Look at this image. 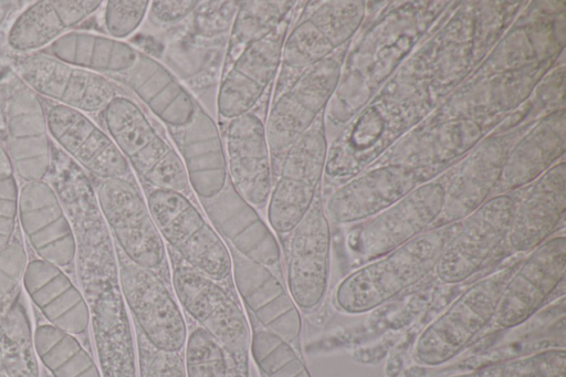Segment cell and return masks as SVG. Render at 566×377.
Listing matches in <instances>:
<instances>
[{"instance_id":"obj_25","label":"cell","mask_w":566,"mask_h":377,"mask_svg":"<svg viewBox=\"0 0 566 377\" xmlns=\"http://www.w3.org/2000/svg\"><path fill=\"white\" fill-rule=\"evenodd\" d=\"M507 154L506 143L495 137L468 157L446 188L443 208L433 227L454 223L483 205L500 182Z\"/></svg>"},{"instance_id":"obj_32","label":"cell","mask_w":566,"mask_h":377,"mask_svg":"<svg viewBox=\"0 0 566 377\" xmlns=\"http://www.w3.org/2000/svg\"><path fill=\"white\" fill-rule=\"evenodd\" d=\"M67 27L54 1L41 0L24 9L12 23L8 33L9 46L18 52L48 48Z\"/></svg>"},{"instance_id":"obj_13","label":"cell","mask_w":566,"mask_h":377,"mask_svg":"<svg viewBox=\"0 0 566 377\" xmlns=\"http://www.w3.org/2000/svg\"><path fill=\"white\" fill-rule=\"evenodd\" d=\"M17 72L35 94L83 113L103 112L117 96L113 84L103 74L46 53L21 59Z\"/></svg>"},{"instance_id":"obj_39","label":"cell","mask_w":566,"mask_h":377,"mask_svg":"<svg viewBox=\"0 0 566 377\" xmlns=\"http://www.w3.org/2000/svg\"><path fill=\"white\" fill-rule=\"evenodd\" d=\"M19 189L14 170L0 171V251L17 232Z\"/></svg>"},{"instance_id":"obj_27","label":"cell","mask_w":566,"mask_h":377,"mask_svg":"<svg viewBox=\"0 0 566 377\" xmlns=\"http://www.w3.org/2000/svg\"><path fill=\"white\" fill-rule=\"evenodd\" d=\"M117 76L170 127L184 126L192 117L197 103L156 59L138 51L135 63Z\"/></svg>"},{"instance_id":"obj_6","label":"cell","mask_w":566,"mask_h":377,"mask_svg":"<svg viewBox=\"0 0 566 377\" xmlns=\"http://www.w3.org/2000/svg\"><path fill=\"white\" fill-rule=\"evenodd\" d=\"M94 191L120 252L142 268L159 269L166 260L165 242L138 187L126 177H117L101 179Z\"/></svg>"},{"instance_id":"obj_15","label":"cell","mask_w":566,"mask_h":377,"mask_svg":"<svg viewBox=\"0 0 566 377\" xmlns=\"http://www.w3.org/2000/svg\"><path fill=\"white\" fill-rule=\"evenodd\" d=\"M420 172L407 164H389L356 175L328 198L325 213L334 222L368 219L392 206L419 185Z\"/></svg>"},{"instance_id":"obj_28","label":"cell","mask_w":566,"mask_h":377,"mask_svg":"<svg viewBox=\"0 0 566 377\" xmlns=\"http://www.w3.org/2000/svg\"><path fill=\"white\" fill-rule=\"evenodd\" d=\"M565 113L556 111L539 122L507 154L497 185L500 191H509L538 178L564 154Z\"/></svg>"},{"instance_id":"obj_34","label":"cell","mask_w":566,"mask_h":377,"mask_svg":"<svg viewBox=\"0 0 566 377\" xmlns=\"http://www.w3.org/2000/svg\"><path fill=\"white\" fill-rule=\"evenodd\" d=\"M250 349L265 377H311L291 344L265 328L253 333Z\"/></svg>"},{"instance_id":"obj_24","label":"cell","mask_w":566,"mask_h":377,"mask_svg":"<svg viewBox=\"0 0 566 377\" xmlns=\"http://www.w3.org/2000/svg\"><path fill=\"white\" fill-rule=\"evenodd\" d=\"M174 129L189 185L201 200L213 198L228 178L226 151L216 122L197 103L190 121Z\"/></svg>"},{"instance_id":"obj_43","label":"cell","mask_w":566,"mask_h":377,"mask_svg":"<svg viewBox=\"0 0 566 377\" xmlns=\"http://www.w3.org/2000/svg\"><path fill=\"white\" fill-rule=\"evenodd\" d=\"M67 29L94 13L103 3L99 0L54 1Z\"/></svg>"},{"instance_id":"obj_22","label":"cell","mask_w":566,"mask_h":377,"mask_svg":"<svg viewBox=\"0 0 566 377\" xmlns=\"http://www.w3.org/2000/svg\"><path fill=\"white\" fill-rule=\"evenodd\" d=\"M21 285L49 324L74 336L86 333L88 305L64 270L39 258L32 259L27 263Z\"/></svg>"},{"instance_id":"obj_14","label":"cell","mask_w":566,"mask_h":377,"mask_svg":"<svg viewBox=\"0 0 566 377\" xmlns=\"http://www.w3.org/2000/svg\"><path fill=\"white\" fill-rule=\"evenodd\" d=\"M18 221L39 259L62 270L74 264L75 237L65 209L46 180L24 182L19 190Z\"/></svg>"},{"instance_id":"obj_41","label":"cell","mask_w":566,"mask_h":377,"mask_svg":"<svg viewBox=\"0 0 566 377\" xmlns=\"http://www.w3.org/2000/svg\"><path fill=\"white\" fill-rule=\"evenodd\" d=\"M200 1L197 0H161L151 1L148 8L150 20L156 24H171L192 13Z\"/></svg>"},{"instance_id":"obj_45","label":"cell","mask_w":566,"mask_h":377,"mask_svg":"<svg viewBox=\"0 0 566 377\" xmlns=\"http://www.w3.org/2000/svg\"><path fill=\"white\" fill-rule=\"evenodd\" d=\"M0 377H8L3 370L0 369Z\"/></svg>"},{"instance_id":"obj_26","label":"cell","mask_w":566,"mask_h":377,"mask_svg":"<svg viewBox=\"0 0 566 377\" xmlns=\"http://www.w3.org/2000/svg\"><path fill=\"white\" fill-rule=\"evenodd\" d=\"M103 117L107 134L143 179L174 150L140 107L127 97L116 96L103 111Z\"/></svg>"},{"instance_id":"obj_42","label":"cell","mask_w":566,"mask_h":377,"mask_svg":"<svg viewBox=\"0 0 566 377\" xmlns=\"http://www.w3.org/2000/svg\"><path fill=\"white\" fill-rule=\"evenodd\" d=\"M144 377H186L184 356L180 352L155 349Z\"/></svg>"},{"instance_id":"obj_30","label":"cell","mask_w":566,"mask_h":377,"mask_svg":"<svg viewBox=\"0 0 566 377\" xmlns=\"http://www.w3.org/2000/svg\"><path fill=\"white\" fill-rule=\"evenodd\" d=\"M0 369L8 377H40L34 329L21 287L0 313Z\"/></svg>"},{"instance_id":"obj_10","label":"cell","mask_w":566,"mask_h":377,"mask_svg":"<svg viewBox=\"0 0 566 377\" xmlns=\"http://www.w3.org/2000/svg\"><path fill=\"white\" fill-rule=\"evenodd\" d=\"M444 195L446 187L439 181L419 185L365 223L354 235L353 250L374 260L423 233L440 216Z\"/></svg>"},{"instance_id":"obj_9","label":"cell","mask_w":566,"mask_h":377,"mask_svg":"<svg viewBox=\"0 0 566 377\" xmlns=\"http://www.w3.org/2000/svg\"><path fill=\"white\" fill-rule=\"evenodd\" d=\"M118 282L129 311L149 344L163 352H181L187 326L168 287L150 270L118 256Z\"/></svg>"},{"instance_id":"obj_17","label":"cell","mask_w":566,"mask_h":377,"mask_svg":"<svg viewBox=\"0 0 566 377\" xmlns=\"http://www.w3.org/2000/svg\"><path fill=\"white\" fill-rule=\"evenodd\" d=\"M46 125L53 140L84 171L99 180L129 172L113 139L85 113L56 104L46 113Z\"/></svg>"},{"instance_id":"obj_12","label":"cell","mask_w":566,"mask_h":377,"mask_svg":"<svg viewBox=\"0 0 566 377\" xmlns=\"http://www.w3.org/2000/svg\"><path fill=\"white\" fill-rule=\"evenodd\" d=\"M291 232L289 293L298 308L311 311L323 301L329 277L331 230L318 195Z\"/></svg>"},{"instance_id":"obj_23","label":"cell","mask_w":566,"mask_h":377,"mask_svg":"<svg viewBox=\"0 0 566 377\" xmlns=\"http://www.w3.org/2000/svg\"><path fill=\"white\" fill-rule=\"evenodd\" d=\"M566 207L565 163L552 166L531 186L515 207L507 234L511 248L516 252H530L555 231Z\"/></svg>"},{"instance_id":"obj_19","label":"cell","mask_w":566,"mask_h":377,"mask_svg":"<svg viewBox=\"0 0 566 377\" xmlns=\"http://www.w3.org/2000/svg\"><path fill=\"white\" fill-rule=\"evenodd\" d=\"M201 201L213 228L238 253L270 270L279 265L281 251L275 235L231 184L213 198Z\"/></svg>"},{"instance_id":"obj_8","label":"cell","mask_w":566,"mask_h":377,"mask_svg":"<svg viewBox=\"0 0 566 377\" xmlns=\"http://www.w3.org/2000/svg\"><path fill=\"white\" fill-rule=\"evenodd\" d=\"M342 56L332 54L304 70L273 103L265 129L270 150L280 154L322 115L340 77Z\"/></svg>"},{"instance_id":"obj_21","label":"cell","mask_w":566,"mask_h":377,"mask_svg":"<svg viewBox=\"0 0 566 377\" xmlns=\"http://www.w3.org/2000/svg\"><path fill=\"white\" fill-rule=\"evenodd\" d=\"M10 160L24 182L45 179L51 166L46 116L34 92L18 88L7 108Z\"/></svg>"},{"instance_id":"obj_38","label":"cell","mask_w":566,"mask_h":377,"mask_svg":"<svg viewBox=\"0 0 566 377\" xmlns=\"http://www.w3.org/2000/svg\"><path fill=\"white\" fill-rule=\"evenodd\" d=\"M150 1L111 0L104 11L105 28L111 38L123 40L135 32L148 13Z\"/></svg>"},{"instance_id":"obj_20","label":"cell","mask_w":566,"mask_h":377,"mask_svg":"<svg viewBox=\"0 0 566 377\" xmlns=\"http://www.w3.org/2000/svg\"><path fill=\"white\" fill-rule=\"evenodd\" d=\"M235 286L261 325L293 343L302 328L298 307L272 270L237 251L231 253Z\"/></svg>"},{"instance_id":"obj_11","label":"cell","mask_w":566,"mask_h":377,"mask_svg":"<svg viewBox=\"0 0 566 377\" xmlns=\"http://www.w3.org/2000/svg\"><path fill=\"white\" fill-rule=\"evenodd\" d=\"M566 240L547 239L530 251L505 283L494 315L502 328L527 321L555 291L565 276Z\"/></svg>"},{"instance_id":"obj_36","label":"cell","mask_w":566,"mask_h":377,"mask_svg":"<svg viewBox=\"0 0 566 377\" xmlns=\"http://www.w3.org/2000/svg\"><path fill=\"white\" fill-rule=\"evenodd\" d=\"M184 359L186 377H229L224 349L201 327L187 337Z\"/></svg>"},{"instance_id":"obj_2","label":"cell","mask_w":566,"mask_h":377,"mask_svg":"<svg viewBox=\"0 0 566 377\" xmlns=\"http://www.w3.org/2000/svg\"><path fill=\"white\" fill-rule=\"evenodd\" d=\"M516 265L503 268L467 287L419 334L415 359L434 366L459 354L494 318L503 287Z\"/></svg>"},{"instance_id":"obj_1","label":"cell","mask_w":566,"mask_h":377,"mask_svg":"<svg viewBox=\"0 0 566 377\" xmlns=\"http://www.w3.org/2000/svg\"><path fill=\"white\" fill-rule=\"evenodd\" d=\"M452 235L439 227L409 240L346 275L335 291L337 307L347 314L373 311L434 271Z\"/></svg>"},{"instance_id":"obj_29","label":"cell","mask_w":566,"mask_h":377,"mask_svg":"<svg viewBox=\"0 0 566 377\" xmlns=\"http://www.w3.org/2000/svg\"><path fill=\"white\" fill-rule=\"evenodd\" d=\"M46 54L96 73L118 75L136 61L138 50L111 36L69 31L49 45Z\"/></svg>"},{"instance_id":"obj_33","label":"cell","mask_w":566,"mask_h":377,"mask_svg":"<svg viewBox=\"0 0 566 377\" xmlns=\"http://www.w3.org/2000/svg\"><path fill=\"white\" fill-rule=\"evenodd\" d=\"M295 1L239 2L232 23L234 48L247 46L274 32L284 21Z\"/></svg>"},{"instance_id":"obj_40","label":"cell","mask_w":566,"mask_h":377,"mask_svg":"<svg viewBox=\"0 0 566 377\" xmlns=\"http://www.w3.org/2000/svg\"><path fill=\"white\" fill-rule=\"evenodd\" d=\"M205 4L197 7L196 29L199 34L212 36L232 27L239 2L209 1Z\"/></svg>"},{"instance_id":"obj_44","label":"cell","mask_w":566,"mask_h":377,"mask_svg":"<svg viewBox=\"0 0 566 377\" xmlns=\"http://www.w3.org/2000/svg\"><path fill=\"white\" fill-rule=\"evenodd\" d=\"M13 168L9 155L0 147V169Z\"/></svg>"},{"instance_id":"obj_18","label":"cell","mask_w":566,"mask_h":377,"mask_svg":"<svg viewBox=\"0 0 566 377\" xmlns=\"http://www.w3.org/2000/svg\"><path fill=\"white\" fill-rule=\"evenodd\" d=\"M230 184L253 207L268 203L272 189L270 146L264 123L249 112L229 121L226 142Z\"/></svg>"},{"instance_id":"obj_31","label":"cell","mask_w":566,"mask_h":377,"mask_svg":"<svg viewBox=\"0 0 566 377\" xmlns=\"http://www.w3.org/2000/svg\"><path fill=\"white\" fill-rule=\"evenodd\" d=\"M38 359L53 377H102L93 357L76 336L48 322L34 329Z\"/></svg>"},{"instance_id":"obj_7","label":"cell","mask_w":566,"mask_h":377,"mask_svg":"<svg viewBox=\"0 0 566 377\" xmlns=\"http://www.w3.org/2000/svg\"><path fill=\"white\" fill-rule=\"evenodd\" d=\"M515 207L513 198L497 195L464 218L441 252L437 277L444 284H458L475 274L507 238Z\"/></svg>"},{"instance_id":"obj_37","label":"cell","mask_w":566,"mask_h":377,"mask_svg":"<svg viewBox=\"0 0 566 377\" xmlns=\"http://www.w3.org/2000/svg\"><path fill=\"white\" fill-rule=\"evenodd\" d=\"M28 263L21 234L15 232L10 243L0 251V313L21 287Z\"/></svg>"},{"instance_id":"obj_35","label":"cell","mask_w":566,"mask_h":377,"mask_svg":"<svg viewBox=\"0 0 566 377\" xmlns=\"http://www.w3.org/2000/svg\"><path fill=\"white\" fill-rule=\"evenodd\" d=\"M336 49L308 19L298 22L285 35L282 61L292 70H305L331 56Z\"/></svg>"},{"instance_id":"obj_5","label":"cell","mask_w":566,"mask_h":377,"mask_svg":"<svg viewBox=\"0 0 566 377\" xmlns=\"http://www.w3.org/2000/svg\"><path fill=\"white\" fill-rule=\"evenodd\" d=\"M327 143L323 114L286 150L268 200V220L277 233L291 232L313 205L325 170Z\"/></svg>"},{"instance_id":"obj_4","label":"cell","mask_w":566,"mask_h":377,"mask_svg":"<svg viewBox=\"0 0 566 377\" xmlns=\"http://www.w3.org/2000/svg\"><path fill=\"white\" fill-rule=\"evenodd\" d=\"M172 283L184 308L221 345L238 371L244 375L251 336L240 306L216 280L182 259L174 264Z\"/></svg>"},{"instance_id":"obj_16","label":"cell","mask_w":566,"mask_h":377,"mask_svg":"<svg viewBox=\"0 0 566 377\" xmlns=\"http://www.w3.org/2000/svg\"><path fill=\"white\" fill-rule=\"evenodd\" d=\"M285 21L270 35L250 43L222 76L218 92L219 115L228 121L251 112L276 75L282 61Z\"/></svg>"},{"instance_id":"obj_3","label":"cell","mask_w":566,"mask_h":377,"mask_svg":"<svg viewBox=\"0 0 566 377\" xmlns=\"http://www.w3.org/2000/svg\"><path fill=\"white\" fill-rule=\"evenodd\" d=\"M147 202L163 239L186 263L216 281L231 274L226 243L182 192L154 189Z\"/></svg>"}]
</instances>
